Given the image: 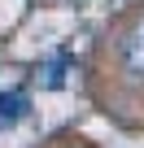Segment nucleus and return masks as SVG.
<instances>
[{
    "label": "nucleus",
    "instance_id": "1",
    "mask_svg": "<svg viewBox=\"0 0 144 148\" xmlns=\"http://www.w3.org/2000/svg\"><path fill=\"white\" fill-rule=\"evenodd\" d=\"M26 92H0V131H9L26 118Z\"/></svg>",
    "mask_w": 144,
    "mask_h": 148
},
{
    "label": "nucleus",
    "instance_id": "2",
    "mask_svg": "<svg viewBox=\"0 0 144 148\" xmlns=\"http://www.w3.org/2000/svg\"><path fill=\"white\" fill-rule=\"evenodd\" d=\"M122 61H127V70L135 74V79H144V26L122 44Z\"/></svg>",
    "mask_w": 144,
    "mask_h": 148
},
{
    "label": "nucleus",
    "instance_id": "3",
    "mask_svg": "<svg viewBox=\"0 0 144 148\" xmlns=\"http://www.w3.org/2000/svg\"><path fill=\"white\" fill-rule=\"evenodd\" d=\"M44 87H61V61H52L44 70Z\"/></svg>",
    "mask_w": 144,
    "mask_h": 148
}]
</instances>
